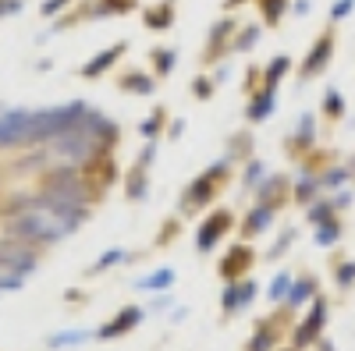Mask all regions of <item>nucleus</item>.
<instances>
[{
    "label": "nucleus",
    "mask_w": 355,
    "mask_h": 351,
    "mask_svg": "<svg viewBox=\"0 0 355 351\" xmlns=\"http://www.w3.org/2000/svg\"><path fill=\"white\" fill-rule=\"evenodd\" d=\"M89 103L75 100V103H61V107H43V110H33V125H28V142L25 150L33 145H50L61 135H68L71 128H78V121L85 117Z\"/></svg>",
    "instance_id": "obj_1"
},
{
    "label": "nucleus",
    "mask_w": 355,
    "mask_h": 351,
    "mask_svg": "<svg viewBox=\"0 0 355 351\" xmlns=\"http://www.w3.org/2000/svg\"><path fill=\"white\" fill-rule=\"evenodd\" d=\"M4 234L8 238H15V242H25V245H53V242H61L64 234H68V227L57 220V217H50L46 210H33V213H21V217H11L8 220V227H4Z\"/></svg>",
    "instance_id": "obj_2"
},
{
    "label": "nucleus",
    "mask_w": 355,
    "mask_h": 351,
    "mask_svg": "<svg viewBox=\"0 0 355 351\" xmlns=\"http://www.w3.org/2000/svg\"><path fill=\"white\" fill-rule=\"evenodd\" d=\"M224 178H227V160L214 163L210 170L199 174V178L185 188V195H182V210H199V206H206V202H214L217 185H224Z\"/></svg>",
    "instance_id": "obj_3"
},
{
    "label": "nucleus",
    "mask_w": 355,
    "mask_h": 351,
    "mask_svg": "<svg viewBox=\"0 0 355 351\" xmlns=\"http://www.w3.org/2000/svg\"><path fill=\"white\" fill-rule=\"evenodd\" d=\"M28 125H33V110H0V150H25Z\"/></svg>",
    "instance_id": "obj_4"
},
{
    "label": "nucleus",
    "mask_w": 355,
    "mask_h": 351,
    "mask_svg": "<svg viewBox=\"0 0 355 351\" xmlns=\"http://www.w3.org/2000/svg\"><path fill=\"white\" fill-rule=\"evenodd\" d=\"M36 249L25 245V242H15L4 234V242H0V270L4 273H15V277H25L36 270Z\"/></svg>",
    "instance_id": "obj_5"
},
{
    "label": "nucleus",
    "mask_w": 355,
    "mask_h": 351,
    "mask_svg": "<svg viewBox=\"0 0 355 351\" xmlns=\"http://www.w3.org/2000/svg\"><path fill=\"white\" fill-rule=\"evenodd\" d=\"M227 231H231V213H227V210L210 213V217L202 220V227L196 231V249H199V252H214L217 242L224 238Z\"/></svg>",
    "instance_id": "obj_6"
},
{
    "label": "nucleus",
    "mask_w": 355,
    "mask_h": 351,
    "mask_svg": "<svg viewBox=\"0 0 355 351\" xmlns=\"http://www.w3.org/2000/svg\"><path fill=\"white\" fill-rule=\"evenodd\" d=\"M331 53H334V33H323V36L313 43L309 57H306V64H302V78H313V75H320L323 68H327Z\"/></svg>",
    "instance_id": "obj_7"
},
{
    "label": "nucleus",
    "mask_w": 355,
    "mask_h": 351,
    "mask_svg": "<svg viewBox=\"0 0 355 351\" xmlns=\"http://www.w3.org/2000/svg\"><path fill=\"white\" fill-rule=\"evenodd\" d=\"M142 323V309L139 305H128V309H121L110 323H103L100 330H96V337H103V341H114V337H121V334H128L132 327H139Z\"/></svg>",
    "instance_id": "obj_8"
},
{
    "label": "nucleus",
    "mask_w": 355,
    "mask_h": 351,
    "mask_svg": "<svg viewBox=\"0 0 355 351\" xmlns=\"http://www.w3.org/2000/svg\"><path fill=\"white\" fill-rule=\"evenodd\" d=\"M323 323H327V302L316 298V305H313L309 319H306V323H302L299 330H295V348H306V344H313V341L320 337Z\"/></svg>",
    "instance_id": "obj_9"
},
{
    "label": "nucleus",
    "mask_w": 355,
    "mask_h": 351,
    "mask_svg": "<svg viewBox=\"0 0 355 351\" xmlns=\"http://www.w3.org/2000/svg\"><path fill=\"white\" fill-rule=\"evenodd\" d=\"M284 192H288V178H281V174H270V178H263L259 188H256V202H263V206L277 210L284 202Z\"/></svg>",
    "instance_id": "obj_10"
},
{
    "label": "nucleus",
    "mask_w": 355,
    "mask_h": 351,
    "mask_svg": "<svg viewBox=\"0 0 355 351\" xmlns=\"http://www.w3.org/2000/svg\"><path fill=\"white\" fill-rule=\"evenodd\" d=\"M245 267H252V249L234 245V249L227 252V259H220V277H224V280H239Z\"/></svg>",
    "instance_id": "obj_11"
},
{
    "label": "nucleus",
    "mask_w": 355,
    "mask_h": 351,
    "mask_svg": "<svg viewBox=\"0 0 355 351\" xmlns=\"http://www.w3.org/2000/svg\"><path fill=\"white\" fill-rule=\"evenodd\" d=\"M256 298V284L252 280H239V284H227L224 291V312H239Z\"/></svg>",
    "instance_id": "obj_12"
},
{
    "label": "nucleus",
    "mask_w": 355,
    "mask_h": 351,
    "mask_svg": "<svg viewBox=\"0 0 355 351\" xmlns=\"http://www.w3.org/2000/svg\"><path fill=\"white\" fill-rule=\"evenodd\" d=\"M128 46L125 43H114L110 50H100L96 57H93V61H89V64H82V78H96V75H103L114 61H117V57H121Z\"/></svg>",
    "instance_id": "obj_13"
},
{
    "label": "nucleus",
    "mask_w": 355,
    "mask_h": 351,
    "mask_svg": "<svg viewBox=\"0 0 355 351\" xmlns=\"http://www.w3.org/2000/svg\"><path fill=\"white\" fill-rule=\"evenodd\" d=\"M274 103H277V93H274V89L252 93V96H249V121H266V117H270V110H274Z\"/></svg>",
    "instance_id": "obj_14"
},
{
    "label": "nucleus",
    "mask_w": 355,
    "mask_h": 351,
    "mask_svg": "<svg viewBox=\"0 0 355 351\" xmlns=\"http://www.w3.org/2000/svg\"><path fill=\"white\" fill-rule=\"evenodd\" d=\"M274 213H277V210H270V206H263V202H256V206L245 213V227H242V231H245V234H263L266 227L274 224Z\"/></svg>",
    "instance_id": "obj_15"
},
{
    "label": "nucleus",
    "mask_w": 355,
    "mask_h": 351,
    "mask_svg": "<svg viewBox=\"0 0 355 351\" xmlns=\"http://www.w3.org/2000/svg\"><path fill=\"white\" fill-rule=\"evenodd\" d=\"M174 21V4L167 0V4H157L146 11V28H153V33H160V28H167Z\"/></svg>",
    "instance_id": "obj_16"
},
{
    "label": "nucleus",
    "mask_w": 355,
    "mask_h": 351,
    "mask_svg": "<svg viewBox=\"0 0 355 351\" xmlns=\"http://www.w3.org/2000/svg\"><path fill=\"white\" fill-rule=\"evenodd\" d=\"M231 33H234V21H231V18H224V21H217V25H214L210 43H206V61H217V43H224Z\"/></svg>",
    "instance_id": "obj_17"
},
{
    "label": "nucleus",
    "mask_w": 355,
    "mask_h": 351,
    "mask_svg": "<svg viewBox=\"0 0 355 351\" xmlns=\"http://www.w3.org/2000/svg\"><path fill=\"white\" fill-rule=\"evenodd\" d=\"M288 68H291L288 57H277V61L266 64V71H263V89H277V82L288 75Z\"/></svg>",
    "instance_id": "obj_18"
},
{
    "label": "nucleus",
    "mask_w": 355,
    "mask_h": 351,
    "mask_svg": "<svg viewBox=\"0 0 355 351\" xmlns=\"http://www.w3.org/2000/svg\"><path fill=\"white\" fill-rule=\"evenodd\" d=\"M128 195L135 202H142L146 195H150V174H146V167H135L132 178H128Z\"/></svg>",
    "instance_id": "obj_19"
},
{
    "label": "nucleus",
    "mask_w": 355,
    "mask_h": 351,
    "mask_svg": "<svg viewBox=\"0 0 355 351\" xmlns=\"http://www.w3.org/2000/svg\"><path fill=\"white\" fill-rule=\"evenodd\" d=\"M174 284V270L167 267V270H157V273H150V277H142L139 280V287H146V291H167Z\"/></svg>",
    "instance_id": "obj_20"
},
{
    "label": "nucleus",
    "mask_w": 355,
    "mask_h": 351,
    "mask_svg": "<svg viewBox=\"0 0 355 351\" xmlns=\"http://www.w3.org/2000/svg\"><path fill=\"white\" fill-rule=\"evenodd\" d=\"M313 291H316V280H313V277H302L299 284H291V291H288V305H302L306 298H313Z\"/></svg>",
    "instance_id": "obj_21"
},
{
    "label": "nucleus",
    "mask_w": 355,
    "mask_h": 351,
    "mask_svg": "<svg viewBox=\"0 0 355 351\" xmlns=\"http://www.w3.org/2000/svg\"><path fill=\"white\" fill-rule=\"evenodd\" d=\"M277 344V334H274V323H263L259 330H256V337H252V344H249V351H270Z\"/></svg>",
    "instance_id": "obj_22"
},
{
    "label": "nucleus",
    "mask_w": 355,
    "mask_h": 351,
    "mask_svg": "<svg viewBox=\"0 0 355 351\" xmlns=\"http://www.w3.org/2000/svg\"><path fill=\"white\" fill-rule=\"evenodd\" d=\"M125 89H128V93H139V96H150L157 85H153L150 75H135V71H132V75H125Z\"/></svg>",
    "instance_id": "obj_23"
},
{
    "label": "nucleus",
    "mask_w": 355,
    "mask_h": 351,
    "mask_svg": "<svg viewBox=\"0 0 355 351\" xmlns=\"http://www.w3.org/2000/svg\"><path fill=\"white\" fill-rule=\"evenodd\" d=\"M256 39H259V25H245L242 33H239V39L231 43V53H242V50H252V46H256Z\"/></svg>",
    "instance_id": "obj_24"
},
{
    "label": "nucleus",
    "mask_w": 355,
    "mask_h": 351,
    "mask_svg": "<svg viewBox=\"0 0 355 351\" xmlns=\"http://www.w3.org/2000/svg\"><path fill=\"white\" fill-rule=\"evenodd\" d=\"M256 4L263 8V21L274 25V21H281V15H284V8H288V0H256Z\"/></svg>",
    "instance_id": "obj_25"
},
{
    "label": "nucleus",
    "mask_w": 355,
    "mask_h": 351,
    "mask_svg": "<svg viewBox=\"0 0 355 351\" xmlns=\"http://www.w3.org/2000/svg\"><path fill=\"white\" fill-rule=\"evenodd\" d=\"M174 57H178L174 50H153V68H157V75L167 78V75L174 71Z\"/></svg>",
    "instance_id": "obj_26"
},
{
    "label": "nucleus",
    "mask_w": 355,
    "mask_h": 351,
    "mask_svg": "<svg viewBox=\"0 0 355 351\" xmlns=\"http://www.w3.org/2000/svg\"><path fill=\"white\" fill-rule=\"evenodd\" d=\"M338 238H341V227H338V220L320 224V231H316V245H334Z\"/></svg>",
    "instance_id": "obj_27"
},
{
    "label": "nucleus",
    "mask_w": 355,
    "mask_h": 351,
    "mask_svg": "<svg viewBox=\"0 0 355 351\" xmlns=\"http://www.w3.org/2000/svg\"><path fill=\"white\" fill-rule=\"evenodd\" d=\"M242 181H245V188H259V181H263V163L259 160H249L245 163V174H242Z\"/></svg>",
    "instance_id": "obj_28"
},
{
    "label": "nucleus",
    "mask_w": 355,
    "mask_h": 351,
    "mask_svg": "<svg viewBox=\"0 0 355 351\" xmlns=\"http://www.w3.org/2000/svg\"><path fill=\"white\" fill-rule=\"evenodd\" d=\"M316 188H320V181H316V178H302V181H299V188H295V199H299V202H313Z\"/></svg>",
    "instance_id": "obj_29"
},
{
    "label": "nucleus",
    "mask_w": 355,
    "mask_h": 351,
    "mask_svg": "<svg viewBox=\"0 0 355 351\" xmlns=\"http://www.w3.org/2000/svg\"><path fill=\"white\" fill-rule=\"evenodd\" d=\"M323 110H327V117H341L345 114V100H341V93H327V100H323Z\"/></svg>",
    "instance_id": "obj_30"
},
{
    "label": "nucleus",
    "mask_w": 355,
    "mask_h": 351,
    "mask_svg": "<svg viewBox=\"0 0 355 351\" xmlns=\"http://www.w3.org/2000/svg\"><path fill=\"white\" fill-rule=\"evenodd\" d=\"M135 8V0H103V15H121V11H132Z\"/></svg>",
    "instance_id": "obj_31"
},
{
    "label": "nucleus",
    "mask_w": 355,
    "mask_h": 351,
    "mask_svg": "<svg viewBox=\"0 0 355 351\" xmlns=\"http://www.w3.org/2000/svg\"><path fill=\"white\" fill-rule=\"evenodd\" d=\"M288 291H291V277L281 273V277L274 280V287H270V298H274V302H277V298H288Z\"/></svg>",
    "instance_id": "obj_32"
},
{
    "label": "nucleus",
    "mask_w": 355,
    "mask_h": 351,
    "mask_svg": "<svg viewBox=\"0 0 355 351\" xmlns=\"http://www.w3.org/2000/svg\"><path fill=\"white\" fill-rule=\"evenodd\" d=\"M125 259V252L121 249H110V252H103V259L93 267V273H100V270H107V267H114V262H121Z\"/></svg>",
    "instance_id": "obj_33"
},
{
    "label": "nucleus",
    "mask_w": 355,
    "mask_h": 351,
    "mask_svg": "<svg viewBox=\"0 0 355 351\" xmlns=\"http://www.w3.org/2000/svg\"><path fill=\"white\" fill-rule=\"evenodd\" d=\"M85 337H89L85 330H78V334L71 330V334H57V337H50V344H53V348H64V344H75V341H85Z\"/></svg>",
    "instance_id": "obj_34"
},
{
    "label": "nucleus",
    "mask_w": 355,
    "mask_h": 351,
    "mask_svg": "<svg viewBox=\"0 0 355 351\" xmlns=\"http://www.w3.org/2000/svg\"><path fill=\"white\" fill-rule=\"evenodd\" d=\"M160 121H164V110H153V117L142 125V135H146V138H153V135H157V128H160Z\"/></svg>",
    "instance_id": "obj_35"
},
{
    "label": "nucleus",
    "mask_w": 355,
    "mask_h": 351,
    "mask_svg": "<svg viewBox=\"0 0 355 351\" xmlns=\"http://www.w3.org/2000/svg\"><path fill=\"white\" fill-rule=\"evenodd\" d=\"M192 93H196L199 100H210V96H214V82H210V78H199Z\"/></svg>",
    "instance_id": "obj_36"
},
{
    "label": "nucleus",
    "mask_w": 355,
    "mask_h": 351,
    "mask_svg": "<svg viewBox=\"0 0 355 351\" xmlns=\"http://www.w3.org/2000/svg\"><path fill=\"white\" fill-rule=\"evenodd\" d=\"M352 280H355V262H345V267L338 270V284H341V287H348Z\"/></svg>",
    "instance_id": "obj_37"
},
{
    "label": "nucleus",
    "mask_w": 355,
    "mask_h": 351,
    "mask_svg": "<svg viewBox=\"0 0 355 351\" xmlns=\"http://www.w3.org/2000/svg\"><path fill=\"white\" fill-rule=\"evenodd\" d=\"M25 0H0V18H8V15H18L21 11Z\"/></svg>",
    "instance_id": "obj_38"
},
{
    "label": "nucleus",
    "mask_w": 355,
    "mask_h": 351,
    "mask_svg": "<svg viewBox=\"0 0 355 351\" xmlns=\"http://www.w3.org/2000/svg\"><path fill=\"white\" fill-rule=\"evenodd\" d=\"M352 8H355V0H338V4L331 8V18H345Z\"/></svg>",
    "instance_id": "obj_39"
},
{
    "label": "nucleus",
    "mask_w": 355,
    "mask_h": 351,
    "mask_svg": "<svg viewBox=\"0 0 355 351\" xmlns=\"http://www.w3.org/2000/svg\"><path fill=\"white\" fill-rule=\"evenodd\" d=\"M68 4H71V0H46V4H43V15L50 18V15H57V11L68 8Z\"/></svg>",
    "instance_id": "obj_40"
},
{
    "label": "nucleus",
    "mask_w": 355,
    "mask_h": 351,
    "mask_svg": "<svg viewBox=\"0 0 355 351\" xmlns=\"http://www.w3.org/2000/svg\"><path fill=\"white\" fill-rule=\"evenodd\" d=\"M239 4H245V0H227V8H239Z\"/></svg>",
    "instance_id": "obj_41"
},
{
    "label": "nucleus",
    "mask_w": 355,
    "mask_h": 351,
    "mask_svg": "<svg viewBox=\"0 0 355 351\" xmlns=\"http://www.w3.org/2000/svg\"><path fill=\"white\" fill-rule=\"evenodd\" d=\"M291 351H295V348H291Z\"/></svg>",
    "instance_id": "obj_42"
}]
</instances>
